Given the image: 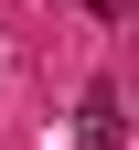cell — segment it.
Wrapping results in <instances>:
<instances>
[{
	"label": "cell",
	"mask_w": 139,
	"mask_h": 150,
	"mask_svg": "<svg viewBox=\"0 0 139 150\" xmlns=\"http://www.w3.org/2000/svg\"><path fill=\"white\" fill-rule=\"evenodd\" d=\"M75 139H86V150H128V107H118V86H86V107H75Z\"/></svg>",
	"instance_id": "cell-1"
}]
</instances>
